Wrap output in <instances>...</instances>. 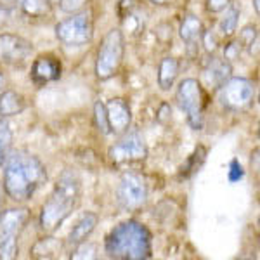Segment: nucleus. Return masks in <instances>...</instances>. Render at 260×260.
<instances>
[{
  "label": "nucleus",
  "mask_w": 260,
  "mask_h": 260,
  "mask_svg": "<svg viewBox=\"0 0 260 260\" xmlns=\"http://www.w3.org/2000/svg\"><path fill=\"white\" fill-rule=\"evenodd\" d=\"M4 165V189L14 201L30 200L47 180V172L42 161L24 149L9 153Z\"/></svg>",
  "instance_id": "f257e3e1"
},
{
  "label": "nucleus",
  "mask_w": 260,
  "mask_h": 260,
  "mask_svg": "<svg viewBox=\"0 0 260 260\" xmlns=\"http://www.w3.org/2000/svg\"><path fill=\"white\" fill-rule=\"evenodd\" d=\"M80 198V179L73 170H64L54 187L50 198L45 201L40 213V225L45 233H54L75 210Z\"/></svg>",
  "instance_id": "f03ea898"
},
{
  "label": "nucleus",
  "mask_w": 260,
  "mask_h": 260,
  "mask_svg": "<svg viewBox=\"0 0 260 260\" xmlns=\"http://www.w3.org/2000/svg\"><path fill=\"white\" fill-rule=\"evenodd\" d=\"M151 233L137 220L116 225L106 238V253L116 260H146L151 257Z\"/></svg>",
  "instance_id": "7ed1b4c3"
},
{
  "label": "nucleus",
  "mask_w": 260,
  "mask_h": 260,
  "mask_svg": "<svg viewBox=\"0 0 260 260\" xmlns=\"http://www.w3.org/2000/svg\"><path fill=\"white\" fill-rule=\"evenodd\" d=\"M30 212L26 208H7L0 213V258L11 260L18 255V238L24 229Z\"/></svg>",
  "instance_id": "20e7f679"
},
{
  "label": "nucleus",
  "mask_w": 260,
  "mask_h": 260,
  "mask_svg": "<svg viewBox=\"0 0 260 260\" xmlns=\"http://www.w3.org/2000/svg\"><path fill=\"white\" fill-rule=\"evenodd\" d=\"M125 54V40L121 30H111L104 37L98 49L95 75L99 80H110L118 71Z\"/></svg>",
  "instance_id": "39448f33"
},
{
  "label": "nucleus",
  "mask_w": 260,
  "mask_h": 260,
  "mask_svg": "<svg viewBox=\"0 0 260 260\" xmlns=\"http://www.w3.org/2000/svg\"><path fill=\"white\" fill-rule=\"evenodd\" d=\"M148 200V184L137 172H127L121 175L116 187V201L123 210L132 212L141 208Z\"/></svg>",
  "instance_id": "423d86ee"
},
{
  "label": "nucleus",
  "mask_w": 260,
  "mask_h": 260,
  "mask_svg": "<svg viewBox=\"0 0 260 260\" xmlns=\"http://www.w3.org/2000/svg\"><path fill=\"white\" fill-rule=\"evenodd\" d=\"M177 101L187 115V121L194 130L203 127V90L196 78H186L179 83Z\"/></svg>",
  "instance_id": "0eeeda50"
},
{
  "label": "nucleus",
  "mask_w": 260,
  "mask_h": 260,
  "mask_svg": "<svg viewBox=\"0 0 260 260\" xmlns=\"http://www.w3.org/2000/svg\"><path fill=\"white\" fill-rule=\"evenodd\" d=\"M56 37L68 47H80L92 40V23L89 12H77L56 26Z\"/></svg>",
  "instance_id": "6e6552de"
},
{
  "label": "nucleus",
  "mask_w": 260,
  "mask_h": 260,
  "mask_svg": "<svg viewBox=\"0 0 260 260\" xmlns=\"http://www.w3.org/2000/svg\"><path fill=\"white\" fill-rule=\"evenodd\" d=\"M255 87L246 78L229 77L219 87V101L224 108L233 111H240L248 108L253 103Z\"/></svg>",
  "instance_id": "1a4fd4ad"
},
{
  "label": "nucleus",
  "mask_w": 260,
  "mask_h": 260,
  "mask_svg": "<svg viewBox=\"0 0 260 260\" xmlns=\"http://www.w3.org/2000/svg\"><path fill=\"white\" fill-rule=\"evenodd\" d=\"M148 156V148L142 141L139 132H128L110 148V158L115 165H123V163L141 161Z\"/></svg>",
  "instance_id": "9d476101"
},
{
  "label": "nucleus",
  "mask_w": 260,
  "mask_h": 260,
  "mask_svg": "<svg viewBox=\"0 0 260 260\" xmlns=\"http://www.w3.org/2000/svg\"><path fill=\"white\" fill-rule=\"evenodd\" d=\"M33 52V45L23 37L4 33L0 35V62L11 66L24 64Z\"/></svg>",
  "instance_id": "9b49d317"
},
{
  "label": "nucleus",
  "mask_w": 260,
  "mask_h": 260,
  "mask_svg": "<svg viewBox=\"0 0 260 260\" xmlns=\"http://www.w3.org/2000/svg\"><path fill=\"white\" fill-rule=\"evenodd\" d=\"M104 106H106L111 132L120 134L128 128L130 121H132V115H130V108L127 101L121 98H115L108 101V104H104Z\"/></svg>",
  "instance_id": "f8f14e48"
},
{
  "label": "nucleus",
  "mask_w": 260,
  "mask_h": 260,
  "mask_svg": "<svg viewBox=\"0 0 260 260\" xmlns=\"http://www.w3.org/2000/svg\"><path fill=\"white\" fill-rule=\"evenodd\" d=\"M61 77V62L56 57H39L31 66V78L37 83L44 85V83L54 82Z\"/></svg>",
  "instance_id": "ddd939ff"
},
{
  "label": "nucleus",
  "mask_w": 260,
  "mask_h": 260,
  "mask_svg": "<svg viewBox=\"0 0 260 260\" xmlns=\"http://www.w3.org/2000/svg\"><path fill=\"white\" fill-rule=\"evenodd\" d=\"M98 220H99V217L95 215V213H92V212L83 213L82 219L75 224L73 229H71V233L68 236V245L75 248V246H78L80 243L87 241V238L90 236L92 231L98 225Z\"/></svg>",
  "instance_id": "4468645a"
},
{
  "label": "nucleus",
  "mask_w": 260,
  "mask_h": 260,
  "mask_svg": "<svg viewBox=\"0 0 260 260\" xmlns=\"http://www.w3.org/2000/svg\"><path fill=\"white\" fill-rule=\"evenodd\" d=\"M231 77V64L228 61H220V59H213L210 61L208 68L205 70V80L210 87H219Z\"/></svg>",
  "instance_id": "2eb2a0df"
},
{
  "label": "nucleus",
  "mask_w": 260,
  "mask_h": 260,
  "mask_svg": "<svg viewBox=\"0 0 260 260\" xmlns=\"http://www.w3.org/2000/svg\"><path fill=\"white\" fill-rule=\"evenodd\" d=\"M179 77V61L175 57H163L158 68V85L163 90H170Z\"/></svg>",
  "instance_id": "dca6fc26"
},
{
  "label": "nucleus",
  "mask_w": 260,
  "mask_h": 260,
  "mask_svg": "<svg viewBox=\"0 0 260 260\" xmlns=\"http://www.w3.org/2000/svg\"><path fill=\"white\" fill-rule=\"evenodd\" d=\"M203 33V23L196 16H186L180 24V39L187 44V47L196 45V42L201 39Z\"/></svg>",
  "instance_id": "f3484780"
},
{
  "label": "nucleus",
  "mask_w": 260,
  "mask_h": 260,
  "mask_svg": "<svg viewBox=\"0 0 260 260\" xmlns=\"http://www.w3.org/2000/svg\"><path fill=\"white\" fill-rule=\"evenodd\" d=\"M24 110V101L23 98L14 90H6L0 95V116L6 118V116L18 115Z\"/></svg>",
  "instance_id": "a211bd4d"
},
{
  "label": "nucleus",
  "mask_w": 260,
  "mask_h": 260,
  "mask_svg": "<svg viewBox=\"0 0 260 260\" xmlns=\"http://www.w3.org/2000/svg\"><path fill=\"white\" fill-rule=\"evenodd\" d=\"M18 4L24 14L33 18H42L50 12V0H18Z\"/></svg>",
  "instance_id": "6ab92c4d"
},
{
  "label": "nucleus",
  "mask_w": 260,
  "mask_h": 260,
  "mask_svg": "<svg viewBox=\"0 0 260 260\" xmlns=\"http://www.w3.org/2000/svg\"><path fill=\"white\" fill-rule=\"evenodd\" d=\"M11 146H12L11 127H9V123H7V120L0 118V165H4V161L9 156Z\"/></svg>",
  "instance_id": "aec40b11"
},
{
  "label": "nucleus",
  "mask_w": 260,
  "mask_h": 260,
  "mask_svg": "<svg viewBox=\"0 0 260 260\" xmlns=\"http://www.w3.org/2000/svg\"><path fill=\"white\" fill-rule=\"evenodd\" d=\"M224 11H225V14L220 21V31L224 33V37H233V33L236 31V26H238L240 9L234 6H228Z\"/></svg>",
  "instance_id": "412c9836"
},
{
  "label": "nucleus",
  "mask_w": 260,
  "mask_h": 260,
  "mask_svg": "<svg viewBox=\"0 0 260 260\" xmlns=\"http://www.w3.org/2000/svg\"><path fill=\"white\" fill-rule=\"evenodd\" d=\"M94 118H95V125H98L99 132L103 136H110L111 134V127H110V120H108V113H106V106H104L101 101L94 104Z\"/></svg>",
  "instance_id": "4be33fe9"
},
{
  "label": "nucleus",
  "mask_w": 260,
  "mask_h": 260,
  "mask_svg": "<svg viewBox=\"0 0 260 260\" xmlns=\"http://www.w3.org/2000/svg\"><path fill=\"white\" fill-rule=\"evenodd\" d=\"M75 248L77 250L71 253V258H95V245H92V243L83 241Z\"/></svg>",
  "instance_id": "5701e85b"
},
{
  "label": "nucleus",
  "mask_w": 260,
  "mask_h": 260,
  "mask_svg": "<svg viewBox=\"0 0 260 260\" xmlns=\"http://www.w3.org/2000/svg\"><path fill=\"white\" fill-rule=\"evenodd\" d=\"M89 0H59V6L64 12H70V14H77L80 12L83 7L87 6Z\"/></svg>",
  "instance_id": "b1692460"
},
{
  "label": "nucleus",
  "mask_w": 260,
  "mask_h": 260,
  "mask_svg": "<svg viewBox=\"0 0 260 260\" xmlns=\"http://www.w3.org/2000/svg\"><path fill=\"white\" fill-rule=\"evenodd\" d=\"M255 39H258L257 28H255V26H245L241 30V33H240V40H238V42H240L241 45H248V47H250V44Z\"/></svg>",
  "instance_id": "393cba45"
},
{
  "label": "nucleus",
  "mask_w": 260,
  "mask_h": 260,
  "mask_svg": "<svg viewBox=\"0 0 260 260\" xmlns=\"http://www.w3.org/2000/svg\"><path fill=\"white\" fill-rule=\"evenodd\" d=\"M200 40L203 42L205 49H207L208 52H213V50L219 47V40H217V37H215V33H213V31H205V30H203Z\"/></svg>",
  "instance_id": "a878e982"
},
{
  "label": "nucleus",
  "mask_w": 260,
  "mask_h": 260,
  "mask_svg": "<svg viewBox=\"0 0 260 260\" xmlns=\"http://www.w3.org/2000/svg\"><path fill=\"white\" fill-rule=\"evenodd\" d=\"M240 52H241V44H240V42H229V44L225 45V49H224V57H225V61H234V59H238Z\"/></svg>",
  "instance_id": "bb28decb"
},
{
  "label": "nucleus",
  "mask_w": 260,
  "mask_h": 260,
  "mask_svg": "<svg viewBox=\"0 0 260 260\" xmlns=\"http://www.w3.org/2000/svg\"><path fill=\"white\" fill-rule=\"evenodd\" d=\"M231 0H207V9L210 12H220L229 6Z\"/></svg>",
  "instance_id": "cd10ccee"
},
{
  "label": "nucleus",
  "mask_w": 260,
  "mask_h": 260,
  "mask_svg": "<svg viewBox=\"0 0 260 260\" xmlns=\"http://www.w3.org/2000/svg\"><path fill=\"white\" fill-rule=\"evenodd\" d=\"M243 177V169L241 165L238 163L236 160H234L233 163H231V172H229V179L231 180H238Z\"/></svg>",
  "instance_id": "c85d7f7f"
},
{
  "label": "nucleus",
  "mask_w": 260,
  "mask_h": 260,
  "mask_svg": "<svg viewBox=\"0 0 260 260\" xmlns=\"http://www.w3.org/2000/svg\"><path fill=\"white\" fill-rule=\"evenodd\" d=\"M7 18H9V9H6V7L0 4V23L7 21Z\"/></svg>",
  "instance_id": "c756f323"
},
{
  "label": "nucleus",
  "mask_w": 260,
  "mask_h": 260,
  "mask_svg": "<svg viewBox=\"0 0 260 260\" xmlns=\"http://www.w3.org/2000/svg\"><path fill=\"white\" fill-rule=\"evenodd\" d=\"M260 0H253V7H255V12H257V14H260Z\"/></svg>",
  "instance_id": "7c9ffc66"
},
{
  "label": "nucleus",
  "mask_w": 260,
  "mask_h": 260,
  "mask_svg": "<svg viewBox=\"0 0 260 260\" xmlns=\"http://www.w3.org/2000/svg\"><path fill=\"white\" fill-rule=\"evenodd\" d=\"M153 4H156V6H161V4H167L169 0H151Z\"/></svg>",
  "instance_id": "2f4dec72"
},
{
  "label": "nucleus",
  "mask_w": 260,
  "mask_h": 260,
  "mask_svg": "<svg viewBox=\"0 0 260 260\" xmlns=\"http://www.w3.org/2000/svg\"><path fill=\"white\" fill-rule=\"evenodd\" d=\"M2 87H4V77L0 75V89H2Z\"/></svg>",
  "instance_id": "473e14b6"
},
{
  "label": "nucleus",
  "mask_w": 260,
  "mask_h": 260,
  "mask_svg": "<svg viewBox=\"0 0 260 260\" xmlns=\"http://www.w3.org/2000/svg\"><path fill=\"white\" fill-rule=\"evenodd\" d=\"M0 200H2V186H0Z\"/></svg>",
  "instance_id": "72a5a7b5"
},
{
  "label": "nucleus",
  "mask_w": 260,
  "mask_h": 260,
  "mask_svg": "<svg viewBox=\"0 0 260 260\" xmlns=\"http://www.w3.org/2000/svg\"><path fill=\"white\" fill-rule=\"evenodd\" d=\"M4 2H7V0H0V4H4Z\"/></svg>",
  "instance_id": "f704fd0d"
}]
</instances>
